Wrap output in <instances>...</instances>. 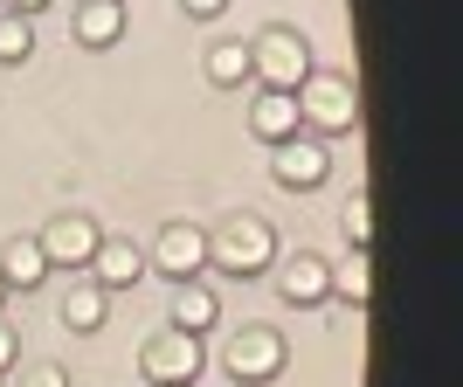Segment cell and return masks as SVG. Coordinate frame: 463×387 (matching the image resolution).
<instances>
[{
    "label": "cell",
    "instance_id": "cell-1",
    "mask_svg": "<svg viewBox=\"0 0 463 387\" xmlns=\"http://www.w3.org/2000/svg\"><path fill=\"white\" fill-rule=\"evenodd\" d=\"M298 125H311V138H332V132H353L360 118V97H353V77H332V70H311L298 83Z\"/></svg>",
    "mask_w": 463,
    "mask_h": 387
},
{
    "label": "cell",
    "instance_id": "cell-2",
    "mask_svg": "<svg viewBox=\"0 0 463 387\" xmlns=\"http://www.w3.org/2000/svg\"><path fill=\"white\" fill-rule=\"evenodd\" d=\"M208 263L222 277H256L277 263V229L270 222H256V214H242V222H229V229L208 235Z\"/></svg>",
    "mask_w": 463,
    "mask_h": 387
},
{
    "label": "cell",
    "instance_id": "cell-3",
    "mask_svg": "<svg viewBox=\"0 0 463 387\" xmlns=\"http://www.w3.org/2000/svg\"><path fill=\"white\" fill-rule=\"evenodd\" d=\"M250 77H263V90H298L311 77V42L298 28H263L250 42Z\"/></svg>",
    "mask_w": 463,
    "mask_h": 387
},
{
    "label": "cell",
    "instance_id": "cell-4",
    "mask_svg": "<svg viewBox=\"0 0 463 387\" xmlns=\"http://www.w3.org/2000/svg\"><path fill=\"white\" fill-rule=\"evenodd\" d=\"M284 360H290V346H284V332H270V326H242L229 346H222V373H229V381H242V387L277 381V373H284Z\"/></svg>",
    "mask_w": 463,
    "mask_h": 387
},
{
    "label": "cell",
    "instance_id": "cell-5",
    "mask_svg": "<svg viewBox=\"0 0 463 387\" xmlns=\"http://www.w3.org/2000/svg\"><path fill=\"white\" fill-rule=\"evenodd\" d=\"M201 360H208V346H201L194 332L166 326V332H153V339H146V353H138V373H146L153 387H194Z\"/></svg>",
    "mask_w": 463,
    "mask_h": 387
},
{
    "label": "cell",
    "instance_id": "cell-6",
    "mask_svg": "<svg viewBox=\"0 0 463 387\" xmlns=\"http://www.w3.org/2000/svg\"><path fill=\"white\" fill-rule=\"evenodd\" d=\"M35 242H42V263H49V270H90V256H97V242H104V229H97L90 214H56Z\"/></svg>",
    "mask_w": 463,
    "mask_h": 387
},
{
    "label": "cell",
    "instance_id": "cell-7",
    "mask_svg": "<svg viewBox=\"0 0 463 387\" xmlns=\"http://www.w3.org/2000/svg\"><path fill=\"white\" fill-rule=\"evenodd\" d=\"M270 174H277V187H284V194H311L318 180L332 174V159H326V138L298 132V138H284V146H270Z\"/></svg>",
    "mask_w": 463,
    "mask_h": 387
},
{
    "label": "cell",
    "instance_id": "cell-8",
    "mask_svg": "<svg viewBox=\"0 0 463 387\" xmlns=\"http://www.w3.org/2000/svg\"><path fill=\"white\" fill-rule=\"evenodd\" d=\"M146 263H159V270L174 277V284H187V277H201V270H208V229H187V222H166Z\"/></svg>",
    "mask_w": 463,
    "mask_h": 387
},
{
    "label": "cell",
    "instance_id": "cell-9",
    "mask_svg": "<svg viewBox=\"0 0 463 387\" xmlns=\"http://www.w3.org/2000/svg\"><path fill=\"white\" fill-rule=\"evenodd\" d=\"M138 277H146V250L125 242V235H104L97 256H90V284L97 290H125V284H138Z\"/></svg>",
    "mask_w": 463,
    "mask_h": 387
},
{
    "label": "cell",
    "instance_id": "cell-10",
    "mask_svg": "<svg viewBox=\"0 0 463 387\" xmlns=\"http://www.w3.org/2000/svg\"><path fill=\"white\" fill-rule=\"evenodd\" d=\"M277 297H284L290 311H305V305H326V297H332V270L318 263V256H290L284 270H277Z\"/></svg>",
    "mask_w": 463,
    "mask_h": 387
},
{
    "label": "cell",
    "instance_id": "cell-11",
    "mask_svg": "<svg viewBox=\"0 0 463 387\" xmlns=\"http://www.w3.org/2000/svg\"><path fill=\"white\" fill-rule=\"evenodd\" d=\"M250 132L263 138V146H284V138H298L305 125H298V97L290 90H263L250 104Z\"/></svg>",
    "mask_w": 463,
    "mask_h": 387
},
{
    "label": "cell",
    "instance_id": "cell-12",
    "mask_svg": "<svg viewBox=\"0 0 463 387\" xmlns=\"http://www.w3.org/2000/svg\"><path fill=\"white\" fill-rule=\"evenodd\" d=\"M125 35V0H77V42L83 49H111Z\"/></svg>",
    "mask_w": 463,
    "mask_h": 387
},
{
    "label": "cell",
    "instance_id": "cell-13",
    "mask_svg": "<svg viewBox=\"0 0 463 387\" xmlns=\"http://www.w3.org/2000/svg\"><path fill=\"white\" fill-rule=\"evenodd\" d=\"M42 277H49V263H42V242H35V235H14V242L0 250V284H7V290H35Z\"/></svg>",
    "mask_w": 463,
    "mask_h": 387
},
{
    "label": "cell",
    "instance_id": "cell-14",
    "mask_svg": "<svg viewBox=\"0 0 463 387\" xmlns=\"http://www.w3.org/2000/svg\"><path fill=\"white\" fill-rule=\"evenodd\" d=\"M214 318H222V305H214V290L201 284V277H187V284L174 290V326H180V332H194V339H201V332H208Z\"/></svg>",
    "mask_w": 463,
    "mask_h": 387
},
{
    "label": "cell",
    "instance_id": "cell-15",
    "mask_svg": "<svg viewBox=\"0 0 463 387\" xmlns=\"http://www.w3.org/2000/svg\"><path fill=\"white\" fill-rule=\"evenodd\" d=\"M104 311H111V290L70 284V297H62V326H70V332H97V326H104Z\"/></svg>",
    "mask_w": 463,
    "mask_h": 387
},
{
    "label": "cell",
    "instance_id": "cell-16",
    "mask_svg": "<svg viewBox=\"0 0 463 387\" xmlns=\"http://www.w3.org/2000/svg\"><path fill=\"white\" fill-rule=\"evenodd\" d=\"M208 83H214V90L250 83V42H214V49H208Z\"/></svg>",
    "mask_w": 463,
    "mask_h": 387
},
{
    "label": "cell",
    "instance_id": "cell-17",
    "mask_svg": "<svg viewBox=\"0 0 463 387\" xmlns=\"http://www.w3.org/2000/svg\"><path fill=\"white\" fill-rule=\"evenodd\" d=\"M35 56V14L0 7V62H28Z\"/></svg>",
    "mask_w": 463,
    "mask_h": 387
},
{
    "label": "cell",
    "instance_id": "cell-18",
    "mask_svg": "<svg viewBox=\"0 0 463 387\" xmlns=\"http://www.w3.org/2000/svg\"><path fill=\"white\" fill-rule=\"evenodd\" d=\"M332 290H339V297H346L353 311L367 305V290H373V270H367V250H353L346 263H339V270H332Z\"/></svg>",
    "mask_w": 463,
    "mask_h": 387
},
{
    "label": "cell",
    "instance_id": "cell-19",
    "mask_svg": "<svg viewBox=\"0 0 463 387\" xmlns=\"http://www.w3.org/2000/svg\"><path fill=\"white\" fill-rule=\"evenodd\" d=\"M367 222H373V208H367V194H353V201H346V235H353V250H367Z\"/></svg>",
    "mask_w": 463,
    "mask_h": 387
},
{
    "label": "cell",
    "instance_id": "cell-20",
    "mask_svg": "<svg viewBox=\"0 0 463 387\" xmlns=\"http://www.w3.org/2000/svg\"><path fill=\"white\" fill-rule=\"evenodd\" d=\"M21 387H70V373H62L56 360H35V367L21 373Z\"/></svg>",
    "mask_w": 463,
    "mask_h": 387
},
{
    "label": "cell",
    "instance_id": "cell-21",
    "mask_svg": "<svg viewBox=\"0 0 463 387\" xmlns=\"http://www.w3.org/2000/svg\"><path fill=\"white\" fill-rule=\"evenodd\" d=\"M194 21H214V14H229V0H180Z\"/></svg>",
    "mask_w": 463,
    "mask_h": 387
},
{
    "label": "cell",
    "instance_id": "cell-22",
    "mask_svg": "<svg viewBox=\"0 0 463 387\" xmlns=\"http://www.w3.org/2000/svg\"><path fill=\"white\" fill-rule=\"evenodd\" d=\"M14 353H21V346H14V332H7V326H0V373H7V367H14Z\"/></svg>",
    "mask_w": 463,
    "mask_h": 387
},
{
    "label": "cell",
    "instance_id": "cell-23",
    "mask_svg": "<svg viewBox=\"0 0 463 387\" xmlns=\"http://www.w3.org/2000/svg\"><path fill=\"white\" fill-rule=\"evenodd\" d=\"M7 7H14V14H35V7H49V0H7Z\"/></svg>",
    "mask_w": 463,
    "mask_h": 387
},
{
    "label": "cell",
    "instance_id": "cell-24",
    "mask_svg": "<svg viewBox=\"0 0 463 387\" xmlns=\"http://www.w3.org/2000/svg\"><path fill=\"white\" fill-rule=\"evenodd\" d=\"M0 305H7V284H0Z\"/></svg>",
    "mask_w": 463,
    "mask_h": 387
}]
</instances>
